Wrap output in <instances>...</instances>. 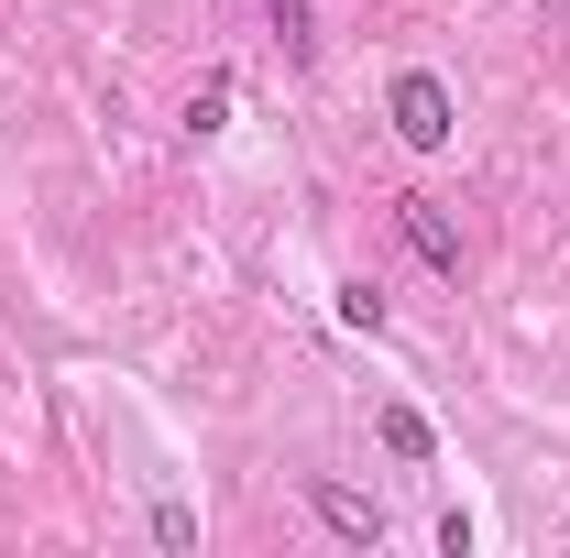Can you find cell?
<instances>
[{"label":"cell","mask_w":570,"mask_h":558,"mask_svg":"<svg viewBox=\"0 0 570 558\" xmlns=\"http://www.w3.org/2000/svg\"><path fill=\"white\" fill-rule=\"evenodd\" d=\"M384 121H395V142H406V153H450V132H461V99H450V77H439V67H395V88H384Z\"/></svg>","instance_id":"cell-1"},{"label":"cell","mask_w":570,"mask_h":558,"mask_svg":"<svg viewBox=\"0 0 570 558\" xmlns=\"http://www.w3.org/2000/svg\"><path fill=\"white\" fill-rule=\"evenodd\" d=\"M307 515H318V526H330V537H341V548H384V537H395V515H384V504H373V492H352V482H330V471H307Z\"/></svg>","instance_id":"cell-2"},{"label":"cell","mask_w":570,"mask_h":558,"mask_svg":"<svg viewBox=\"0 0 570 558\" xmlns=\"http://www.w3.org/2000/svg\"><path fill=\"white\" fill-rule=\"evenodd\" d=\"M219 121H230V77H209V88H198V99H187V132H198V142H209Z\"/></svg>","instance_id":"cell-7"},{"label":"cell","mask_w":570,"mask_h":558,"mask_svg":"<svg viewBox=\"0 0 570 558\" xmlns=\"http://www.w3.org/2000/svg\"><path fill=\"white\" fill-rule=\"evenodd\" d=\"M395 230L417 241V263H428V275H461V230L439 219V198H395Z\"/></svg>","instance_id":"cell-3"},{"label":"cell","mask_w":570,"mask_h":558,"mask_svg":"<svg viewBox=\"0 0 570 558\" xmlns=\"http://www.w3.org/2000/svg\"><path fill=\"white\" fill-rule=\"evenodd\" d=\"M373 427H384V449H395V460H439V438H428V417H417V406H384Z\"/></svg>","instance_id":"cell-5"},{"label":"cell","mask_w":570,"mask_h":558,"mask_svg":"<svg viewBox=\"0 0 570 558\" xmlns=\"http://www.w3.org/2000/svg\"><path fill=\"white\" fill-rule=\"evenodd\" d=\"M549 11H560V22H570V0H549Z\"/></svg>","instance_id":"cell-9"},{"label":"cell","mask_w":570,"mask_h":558,"mask_svg":"<svg viewBox=\"0 0 570 558\" xmlns=\"http://www.w3.org/2000/svg\"><path fill=\"white\" fill-rule=\"evenodd\" d=\"M330 307H341V329H384V285H330Z\"/></svg>","instance_id":"cell-6"},{"label":"cell","mask_w":570,"mask_h":558,"mask_svg":"<svg viewBox=\"0 0 570 558\" xmlns=\"http://www.w3.org/2000/svg\"><path fill=\"white\" fill-rule=\"evenodd\" d=\"M264 22H275V44L296 56V67L318 56V11H307V0H264Z\"/></svg>","instance_id":"cell-4"},{"label":"cell","mask_w":570,"mask_h":558,"mask_svg":"<svg viewBox=\"0 0 570 558\" xmlns=\"http://www.w3.org/2000/svg\"><path fill=\"white\" fill-rule=\"evenodd\" d=\"M154 537H165V548H198V504L165 492V504H154Z\"/></svg>","instance_id":"cell-8"}]
</instances>
